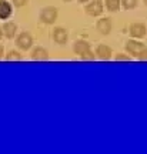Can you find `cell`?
<instances>
[{
    "mask_svg": "<svg viewBox=\"0 0 147 154\" xmlns=\"http://www.w3.org/2000/svg\"><path fill=\"white\" fill-rule=\"evenodd\" d=\"M40 22L43 23V24H55V22L57 20V17H59V10L56 9L55 6H47V7H44L43 10L40 11Z\"/></svg>",
    "mask_w": 147,
    "mask_h": 154,
    "instance_id": "1",
    "label": "cell"
},
{
    "mask_svg": "<svg viewBox=\"0 0 147 154\" xmlns=\"http://www.w3.org/2000/svg\"><path fill=\"white\" fill-rule=\"evenodd\" d=\"M104 11V5L102 0H90V3L86 6V13L92 17L102 16Z\"/></svg>",
    "mask_w": 147,
    "mask_h": 154,
    "instance_id": "2",
    "label": "cell"
},
{
    "mask_svg": "<svg viewBox=\"0 0 147 154\" xmlns=\"http://www.w3.org/2000/svg\"><path fill=\"white\" fill-rule=\"evenodd\" d=\"M129 33L133 38H143L146 37L147 34V27L144 23H140V22H136V23H131L130 27H129Z\"/></svg>",
    "mask_w": 147,
    "mask_h": 154,
    "instance_id": "3",
    "label": "cell"
},
{
    "mask_svg": "<svg viewBox=\"0 0 147 154\" xmlns=\"http://www.w3.org/2000/svg\"><path fill=\"white\" fill-rule=\"evenodd\" d=\"M16 44H17V47H19L20 50H24V51H26V50H29L33 46L32 34L27 33V32H23V33H20L16 37Z\"/></svg>",
    "mask_w": 147,
    "mask_h": 154,
    "instance_id": "4",
    "label": "cell"
},
{
    "mask_svg": "<svg viewBox=\"0 0 147 154\" xmlns=\"http://www.w3.org/2000/svg\"><path fill=\"white\" fill-rule=\"evenodd\" d=\"M124 47H126V50H127V53L131 54L133 57H137L143 50L146 49V46L143 43H140V42H137V40H127L124 44Z\"/></svg>",
    "mask_w": 147,
    "mask_h": 154,
    "instance_id": "5",
    "label": "cell"
},
{
    "mask_svg": "<svg viewBox=\"0 0 147 154\" xmlns=\"http://www.w3.org/2000/svg\"><path fill=\"white\" fill-rule=\"evenodd\" d=\"M96 29H97L99 33L103 34V36L110 34L111 29H113L111 19H109V17H102V19H100V20H97V23H96Z\"/></svg>",
    "mask_w": 147,
    "mask_h": 154,
    "instance_id": "6",
    "label": "cell"
},
{
    "mask_svg": "<svg viewBox=\"0 0 147 154\" xmlns=\"http://www.w3.org/2000/svg\"><path fill=\"white\" fill-rule=\"evenodd\" d=\"M96 56H97L99 60L107 61L113 57V50L107 44H99L97 49H96Z\"/></svg>",
    "mask_w": 147,
    "mask_h": 154,
    "instance_id": "7",
    "label": "cell"
},
{
    "mask_svg": "<svg viewBox=\"0 0 147 154\" xmlns=\"http://www.w3.org/2000/svg\"><path fill=\"white\" fill-rule=\"evenodd\" d=\"M53 40H55V43L61 44V46L66 44L67 40H69V33H67V30H66L64 27H60V26L55 27V30H53Z\"/></svg>",
    "mask_w": 147,
    "mask_h": 154,
    "instance_id": "8",
    "label": "cell"
},
{
    "mask_svg": "<svg viewBox=\"0 0 147 154\" xmlns=\"http://www.w3.org/2000/svg\"><path fill=\"white\" fill-rule=\"evenodd\" d=\"M32 60L34 61H46L49 60V51L42 46H37L32 50Z\"/></svg>",
    "mask_w": 147,
    "mask_h": 154,
    "instance_id": "9",
    "label": "cell"
},
{
    "mask_svg": "<svg viewBox=\"0 0 147 154\" xmlns=\"http://www.w3.org/2000/svg\"><path fill=\"white\" fill-rule=\"evenodd\" d=\"M13 13V9H11V5L7 2V0H0V19L2 20H6L9 19Z\"/></svg>",
    "mask_w": 147,
    "mask_h": 154,
    "instance_id": "10",
    "label": "cell"
},
{
    "mask_svg": "<svg viewBox=\"0 0 147 154\" xmlns=\"http://www.w3.org/2000/svg\"><path fill=\"white\" fill-rule=\"evenodd\" d=\"M2 29H3V36L7 38H13L17 33V24L13 22H6Z\"/></svg>",
    "mask_w": 147,
    "mask_h": 154,
    "instance_id": "11",
    "label": "cell"
},
{
    "mask_svg": "<svg viewBox=\"0 0 147 154\" xmlns=\"http://www.w3.org/2000/svg\"><path fill=\"white\" fill-rule=\"evenodd\" d=\"M87 50H90V43L86 42V40H77V42H74V44H73V51L79 56H82L83 53L87 51Z\"/></svg>",
    "mask_w": 147,
    "mask_h": 154,
    "instance_id": "12",
    "label": "cell"
},
{
    "mask_svg": "<svg viewBox=\"0 0 147 154\" xmlns=\"http://www.w3.org/2000/svg\"><path fill=\"white\" fill-rule=\"evenodd\" d=\"M104 5H106V9L111 13L120 10V6H121V0H104Z\"/></svg>",
    "mask_w": 147,
    "mask_h": 154,
    "instance_id": "13",
    "label": "cell"
},
{
    "mask_svg": "<svg viewBox=\"0 0 147 154\" xmlns=\"http://www.w3.org/2000/svg\"><path fill=\"white\" fill-rule=\"evenodd\" d=\"M6 61H22L23 60V56L17 51V50H10L7 54L5 56Z\"/></svg>",
    "mask_w": 147,
    "mask_h": 154,
    "instance_id": "14",
    "label": "cell"
},
{
    "mask_svg": "<svg viewBox=\"0 0 147 154\" xmlns=\"http://www.w3.org/2000/svg\"><path fill=\"white\" fill-rule=\"evenodd\" d=\"M80 57V60L83 61H93V60H96L97 59V56H96V53L94 51H92V49L87 50V51H84L82 56H79Z\"/></svg>",
    "mask_w": 147,
    "mask_h": 154,
    "instance_id": "15",
    "label": "cell"
},
{
    "mask_svg": "<svg viewBox=\"0 0 147 154\" xmlns=\"http://www.w3.org/2000/svg\"><path fill=\"white\" fill-rule=\"evenodd\" d=\"M139 5V0H121V7L126 10H131V9H136Z\"/></svg>",
    "mask_w": 147,
    "mask_h": 154,
    "instance_id": "16",
    "label": "cell"
},
{
    "mask_svg": "<svg viewBox=\"0 0 147 154\" xmlns=\"http://www.w3.org/2000/svg\"><path fill=\"white\" fill-rule=\"evenodd\" d=\"M114 60L116 61H130L131 60V56L124 54V53H117L114 56Z\"/></svg>",
    "mask_w": 147,
    "mask_h": 154,
    "instance_id": "17",
    "label": "cell"
},
{
    "mask_svg": "<svg viewBox=\"0 0 147 154\" xmlns=\"http://www.w3.org/2000/svg\"><path fill=\"white\" fill-rule=\"evenodd\" d=\"M11 3L16 7H23V6H26L29 3V0H11Z\"/></svg>",
    "mask_w": 147,
    "mask_h": 154,
    "instance_id": "18",
    "label": "cell"
},
{
    "mask_svg": "<svg viewBox=\"0 0 147 154\" xmlns=\"http://www.w3.org/2000/svg\"><path fill=\"white\" fill-rule=\"evenodd\" d=\"M136 59H137L139 61H147V47H146L144 50H143V51L140 53V54L137 56Z\"/></svg>",
    "mask_w": 147,
    "mask_h": 154,
    "instance_id": "19",
    "label": "cell"
},
{
    "mask_svg": "<svg viewBox=\"0 0 147 154\" xmlns=\"http://www.w3.org/2000/svg\"><path fill=\"white\" fill-rule=\"evenodd\" d=\"M3 54H5V47H3V46L0 44V60L3 59Z\"/></svg>",
    "mask_w": 147,
    "mask_h": 154,
    "instance_id": "20",
    "label": "cell"
},
{
    "mask_svg": "<svg viewBox=\"0 0 147 154\" xmlns=\"http://www.w3.org/2000/svg\"><path fill=\"white\" fill-rule=\"evenodd\" d=\"M79 3H87V2H90V0H77Z\"/></svg>",
    "mask_w": 147,
    "mask_h": 154,
    "instance_id": "21",
    "label": "cell"
},
{
    "mask_svg": "<svg viewBox=\"0 0 147 154\" xmlns=\"http://www.w3.org/2000/svg\"><path fill=\"white\" fill-rule=\"evenodd\" d=\"M3 37V29H2V26H0V38Z\"/></svg>",
    "mask_w": 147,
    "mask_h": 154,
    "instance_id": "22",
    "label": "cell"
},
{
    "mask_svg": "<svg viewBox=\"0 0 147 154\" xmlns=\"http://www.w3.org/2000/svg\"><path fill=\"white\" fill-rule=\"evenodd\" d=\"M63 2H66V3H69V2H73V0H63Z\"/></svg>",
    "mask_w": 147,
    "mask_h": 154,
    "instance_id": "23",
    "label": "cell"
},
{
    "mask_svg": "<svg viewBox=\"0 0 147 154\" xmlns=\"http://www.w3.org/2000/svg\"><path fill=\"white\" fill-rule=\"evenodd\" d=\"M144 5H146V6H147V0H144Z\"/></svg>",
    "mask_w": 147,
    "mask_h": 154,
    "instance_id": "24",
    "label": "cell"
}]
</instances>
